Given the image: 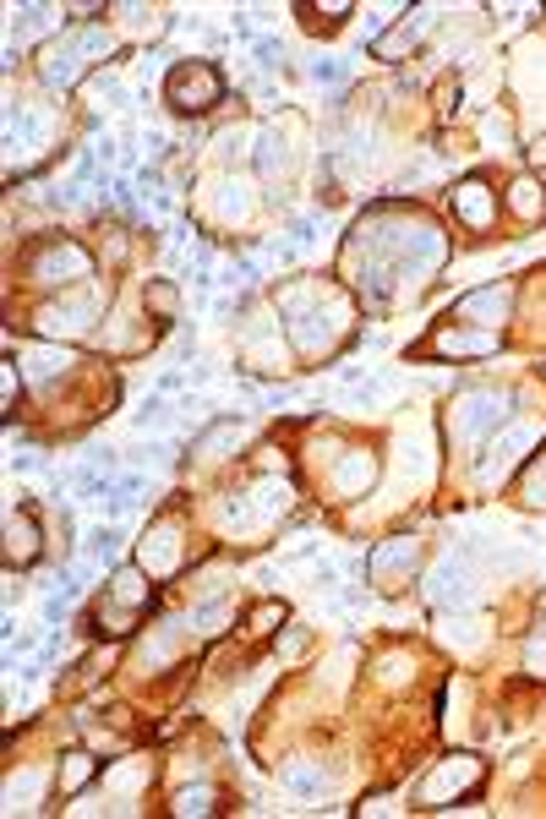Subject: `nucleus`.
I'll list each match as a JSON object with an SVG mask.
<instances>
[{"label":"nucleus","instance_id":"f257e3e1","mask_svg":"<svg viewBox=\"0 0 546 819\" xmlns=\"http://www.w3.org/2000/svg\"><path fill=\"white\" fill-rule=\"evenodd\" d=\"M219 93H225V82H219V71L214 66H176L170 71V88H165V99L176 104V110H214L219 104Z\"/></svg>","mask_w":546,"mask_h":819}]
</instances>
